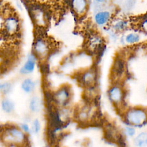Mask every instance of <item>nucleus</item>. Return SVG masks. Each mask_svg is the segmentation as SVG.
<instances>
[{
  "label": "nucleus",
  "mask_w": 147,
  "mask_h": 147,
  "mask_svg": "<svg viewBox=\"0 0 147 147\" xmlns=\"http://www.w3.org/2000/svg\"><path fill=\"white\" fill-rule=\"evenodd\" d=\"M96 81V73L93 69H88L80 75L79 82L86 87L94 86Z\"/></svg>",
  "instance_id": "obj_7"
},
{
  "label": "nucleus",
  "mask_w": 147,
  "mask_h": 147,
  "mask_svg": "<svg viewBox=\"0 0 147 147\" xmlns=\"http://www.w3.org/2000/svg\"><path fill=\"white\" fill-rule=\"evenodd\" d=\"M3 28L5 32L10 36H14L20 32L21 24L19 18L15 15H9L4 20Z\"/></svg>",
  "instance_id": "obj_4"
},
{
  "label": "nucleus",
  "mask_w": 147,
  "mask_h": 147,
  "mask_svg": "<svg viewBox=\"0 0 147 147\" xmlns=\"http://www.w3.org/2000/svg\"><path fill=\"white\" fill-rule=\"evenodd\" d=\"M111 13L109 10H100L95 13L94 21L99 26H103L106 24L111 18Z\"/></svg>",
  "instance_id": "obj_10"
},
{
  "label": "nucleus",
  "mask_w": 147,
  "mask_h": 147,
  "mask_svg": "<svg viewBox=\"0 0 147 147\" xmlns=\"http://www.w3.org/2000/svg\"><path fill=\"white\" fill-rule=\"evenodd\" d=\"M37 58V57L34 53L30 54L28 56L26 62L20 70L21 74L28 75L33 72L36 67Z\"/></svg>",
  "instance_id": "obj_9"
},
{
  "label": "nucleus",
  "mask_w": 147,
  "mask_h": 147,
  "mask_svg": "<svg viewBox=\"0 0 147 147\" xmlns=\"http://www.w3.org/2000/svg\"><path fill=\"white\" fill-rule=\"evenodd\" d=\"M140 40V36L134 33L128 34L125 37V41L129 44H133L137 42Z\"/></svg>",
  "instance_id": "obj_19"
},
{
  "label": "nucleus",
  "mask_w": 147,
  "mask_h": 147,
  "mask_svg": "<svg viewBox=\"0 0 147 147\" xmlns=\"http://www.w3.org/2000/svg\"><path fill=\"white\" fill-rule=\"evenodd\" d=\"M125 70V63L123 60L117 57L114 60L113 65V72L114 74L117 76H121L124 72Z\"/></svg>",
  "instance_id": "obj_13"
},
{
  "label": "nucleus",
  "mask_w": 147,
  "mask_h": 147,
  "mask_svg": "<svg viewBox=\"0 0 147 147\" xmlns=\"http://www.w3.org/2000/svg\"><path fill=\"white\" fill-rule=\"evenodd\" d=\"M142 28L147 32V16H145L144 18H143L141 23Z\"/></svg>",
  "instance_id": "obj_24"
},
{
  "label": "nucleus",
  "mask_w": 147,
  "mask_h": 147,
  "mask_svg": "<svg viewBox=\"0 0 147 147\" xmlns=\"http://www.w3.org/2000/svg\"><path fill=\"white\" fill-rule=\"evenodd\" d=\"M33 49V53L37 57L40 59H43L47 57L49 51L48 43L41 37L37 38L34 41Z\"/></svg>",
  "instance_id": "obj_5"
},
{
  "label": "nucleus",
  "mask_w": 147,
  "mask_h": 147,
  "mask_svg": "<svg viewBox=\"0 0 147 147\" xmlns=\"http://www.w3.org/2000/svg\"><path fill=\"white\" fill-rule=\"evenodd\" d=\"M127 26V23L126 21L123 20H120L116 22L114 25V29L118 30H121L124 29Z\"/></svg>",
  "instance_id": "obj_21"
},
{
  "label": "nucleus",
  "mask_w": 147,
  "mask_h": 147,
  "mask_svg": "<svg viewBox=\"0 0 147 147\" xmlns=\"http://www.w3.org/2000/svg\"><path fill=\"white\" fill-rule=\"evenodd\" d=\"M109 97L111 100L115 103L120 102L123 97V92L121 88L118 86L112 87L109 91Z\"/></svg>",
  "instance_id": "obj_11"
},
{
  "label": "nucleus",
  "mask_w": 147,
  "mask_h": 147,
  "mask_svg": "<svg viewBox=\"0 0 147 147\" xmlns=\"http://www.w3.org/2000/svg\"><path fill=\"white\" fill-rule=\"evenodd\" d=\"M42 101L38 96H34L30 99L29 103V108L31 112L34 113H38L42 110Z\"/></svg>",
  "instance_id": "obj_12"
},
{
  "label": "nucleus",
  "mask_w": 147,
  "mask_h": 147,
  "mask_svg": "<svg viewBox=\"0 0 147 147\" xmlns=\"http://www.w3.org/2000/svg\"><path fill=\"white\" fill-rule=\"evenodd\" d=\"M26 133L21 128L15 126H10L5 128L2 133L4 142L14 145H21L26 142Z\"/></svg>",
  "instance_id": "obj_1"
},
{
  "label": "nucleus",
  "mask_w": 147,
  "mask_h": 147,
  "mask_svg": "<svg viewBox=\"0 0 147 147\" xmlns=\"http://www.w3.org/2000/svg\"><path fill=\"white\" fill-rule=\"evenodd\" d=\"M90 117V109L88 107L82 108L77 114L78 119L82 122H85L88 120Z\"/></svg>",
  "instance_id": "obj_17"
},
{
  "label": "nucleus",
  "mask_w": 147,
  "mask_h": 147,
  "mask_svg": "<svg viewBox=\"0 0 147 147\" xmlns=\"http://www.w3.org/2000/svg\"><path fill=\"white\" fill-rule=\"evenodd\" d=\"M1 105L2 110L6 113H11L14 111L15 104L9 98H3L1 101Z\"/></svg>",
  "instance_id": "obj_15"
},
{
  "label": "nucleus",
  "mask_w": 147,
  "mask_h": 147,
  "mask_svg": "<svg viewBox=\"0 0 147 147\" xmlns=\"http://www.w3.org/2000/svg\"><path fill=\"white\" fill-rule=\"evenodd\" d=\"M36 87V83L35 82L30 78H26L25 79L21 85V89L22 91L26 93V94H30L32 93Z\"/></svg>",
  "instance_id": "obj_14"
},
{
  "label": "nucleus",
  "mask_w": 147,
  "mask_h": 147,
  "mask_svg": "<svg viewBox=\"0 0 147 147\" xmlns=\"http://www.w3.org/2000/svg\"><path fill=\"white\" fill-rule=\"evenodd\" d=\"M71 98V88L67 85L60 87L53 94V100L60 107H65L68 104Z\"/></svg>",
  "instance_id": "obj_2"
},
{
  "label": "nucleus",
  "mask_w": 147,
  "mask_h": 147,
  "mask_svg": "<svg viewBox=\"0 0 147 147\" xmlns=\"http://www.w3.org/2000/svg\"><path fill=\"white\" fill-rule=\"evenodd\" d=\"M125 132L126 135L130 137L133 136L136 133V130L131 127H126L125 129Z\"/></svg>",
  "instance_id": "obj_22"
},
{
  "label": "nucleus",
  "mask_w": 147,
  "mask_h": 147,
  "mask_svg": "<svg viewBox=\"0 0 147 147\" xmlns=\"http://www.w3.org/2000/svg\"><path fill=\"white\" fill-rule=\"evenodd\" d=\"M31 17L34 23L38 26H44L47 24V16L41 7L34 6L30 9Z\"/></svg>",
  "instance_id": "obj_6"
},
{
  "label": "nucleus",
  "mask_w": 147,
  "mask_h": 147,
  "mask_svg": "<svg viewBox=\"0 0 147 147\" xmlns=\"http://www.w3.org/2000/svg\"><path fill=\"white\" fill-rule=\"evenodd\" d=\"M13 86L10 82L0 83V92L3 95H7L12 90Z\"/></svg>",
  "instance_id": "obj_18"
},
{
  "label": "nucleus",
  "mask_w": 147,
  "mask_h": 147,
  "mask_svg": "<svg viewBox=\"0 0 147 147\" xmlns=\"http://www.w3.org/2000/svg\"><path fill=\"white\" fill-rule=\"evenodd\" d=\"M70 3L73 11L78 16H82L87 10V0H70Z\"/></svg>",
  "instance_id": "obj_8"
},
{
  "label": "nucleus",
  "mask_w": 147,
  "mask_h": 147,
  "mask_svg": "<svg viewBox=\"0 0 147 147\" xmlns=\"http://www.w3.org/2000/svg\"><path fill=\"white\" fill-rule=\"evenodd\" d=\"M134 143L138 147H145L147 146V133L141 132L139 133L134 139Z\"/></svg>",
  "instance_id": "obj_16"
},
{
  "label": "nucleus",
  "mask_w": 147,
  "mask_h": 147,
  "mask_svg": "<svg viewBox=\"0 0 147 147\" xmlns=\"http://www.w3.org/2000/svg\"><path fill=\"white\" fill-rule=\"evenodd\" d=\"M109 0H94L95 2L99 3H103L107 2Z\"/></svg>",
  "instance_id": "obj_25"
},
{
  "label": "nucleus",
  "mask_w": 147,
  "mask_h": 147,
  "mask_svg": "<svg viewBox=\"0 0 147 147\" xmlns=\"http://www.w3.org/2000/svg\"><path fill=\"white\" fill-rule=\"evenodd\" d=\"M20 127L21 128V130H22L26 134H28L31 130L29 125L27 123H21L20 126Z\"/></svg>",
  "instance_id": "obj_23"
},
{
  "label": "nucleus",
  "mask_w": 147,
  "mask_h": 147,
  "mask_svg": "<svg viewBox=\"0 0 147 147\" xmlns=\"http://www.w3.org/2000/svg\"><path fill=\"white\" fill-rule=\"evenodd\" d=\"M125 118L130 124L140 125L143 124L147 120V113L141 109L134 108L126 112Z\"/></svg>",
  "instance_id": "obj_3"
},
{
  "label": "nucleus",
  "mask_w": 147,
  "mask_h": 147,
  "mask_svg": "<svg viewBox=\"0 0 147 147\" xmlns=\"http://www.w3.org/2000/svg\"><path fill=\"white\" fill-rule=\"evenodd\" d=\"M41 129V123L38 119H35L33 120L32 125L31 131L34 134H38Z\"/></svg>",
  "instance_id": "obj_20"
}]
</instances>
